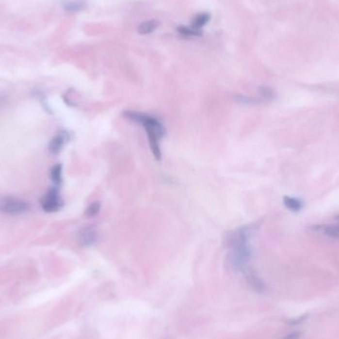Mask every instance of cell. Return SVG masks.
Returning <instances> with one entry per match:
<instances>
[{
  "mask_svg": "<svg viewBox=\"0 0 339 339\" xmlns=\"http://www.w3.org/2000/svg\"><path fill=\"white\" fill-rule=\"evenodd\" d=\"M258 93L264 100H268V101L273 100L276 97V94H275L274 90L269 86H260L258 88Z\"/></svg>",
  "mask_w": 339,
  "mask_h": 339,
  "instance_id": "cell-14",
  "label": "cell"
},
{
  "mask_svg": "<svg viewBox=\"0 0 339 339\" xmlns=\"http://www.w3.org/2000/svg\"><path fill=\"white\" fill-rule=\"evenodd\" d=\"M301 337V333L298 331H293L289 333L288 335H286L285 337H283L282 339H300Z\"/></svg>",
  "mask_w": 339,
  "mask_h": 339,
  "instance_id": "cell-18",
  "label": "cell"
},
{
  "mask_svg": "<svg viewBox=\"0 0 339 339\" xmlns=\"http://www.w3.org/2000/svg\"><path fill=\"white\" fill-rule=\"evenodd\" d=\"M210 20V16L209 13H200L194 19L193 27L194 29L199 30V28L205 26Z\"/></svg>",
  "mask_w": 339,
  "mask_h": 339,
  "instance_id": "cell-12",
  "label": "cell"
},
{
  "mask_svg": "<svg viewBox=\"0 0 339 339\" xmlns=\"http://www.w3.org/2000/svg\"><path fill=\"white\" fill-rule=\"evenodd\" d=\"M63 7L70 12H78L85 7V3L82 1H64Z\"/></svg>",
  "mask_w": 339,
  "mask_h": 339,
  "instance_id": "cell-13",
  "label": "cell"
},
{
  "mask_svg": "<svg viewBox=\"0 0 339 339\" xmlns=\"http://www.w3.org/2000/svg\"><path fill=\"white\" fill-rule=\"evenodd\" d=\"M159 21L157 20H148L141 23V25L138 28V32L142 35H146V34H150L153 31H155L158 27H159Z\"/></svg>",
  "mask_w": 339,
  "mask_h": 339,
  "instance_id": "cell-10",
  "label": "cell"
},
{
  "mask_svg": "<svg viewBox=\"0 0 339 339\" xmlns=\"http://www.w3.org/2000/svg\"><path fill=\"white\" fill-rule=\"evenodd\" d=\"M250 226H243L229 234L227 245L231 253L229 262L234 271H244L252 256V249L249 245L251 235Z\"/></svg>",
  "mask_w": 339,
  "mask_h": 339,
  "instance_id": "cell-1",
  "label": "cell"
},
{
  "mask_svg": "<svg viewBox=\"0 0 339 339\" xmlns=\"http://www.w3.org/2000/svg\"><path fill=\"white\" fill-rule=\"evenodd\" d=\"M69 140H70L69 132L61 131L60 133L55 135V136L52 138V140L50 141L49 151L54 155L59 154Z\"/></svg>",
  "mask_w": 339,
  "mask_h": 339,
  "instance_id": "cell-5",
  "label": "cell"
},
{
  "mask_svg": "<svg viewBox=\"0 0 339 339\" xmlns=\"http://www.w3.org/2000/svg\"><path fill=\"white\" fill-rule=\"evenodd\" d=\"M100 210V203L98 201H95L93 203H90L88 208L85 210V216L87 217H95L96 215L98 214Z\"/></svg>",
  "mask_w": 339,
  "mask_h": 339,
  "instance_id": "cell-15",
  "label": "cell"
},
{
  "mask_svg": "<svg viewBox=\"0 0 339 339\" xmlns=\"http://www.w3.org/2000/svg\"><path fill=\"white\" fill-rule=\"evenodd\" d=\"M244 274L246 277L247 282L250 284V286L258 292H263L266 290L265 284L264 282L260 279V277L255 273V271L250 269V268H246L244 271Z\"/></svg>",
  "mask_w": 339,
  "mask_h": 339,
  "instance_id": "cell-6",
  "label": "cell"
},
{
  "mask_svg": "<svg viewBox=\"0 0 339 339\" xmlns=\"http://www.w3.org/2000/svg\"><path fill=\"white\" fill-rule=\"evenodd\" d=\"M97 231L93 227H85L80 232V242L85 247L93 246L97 242Z\"/></svg>",
  "mask_w": 339,
  "mask_h": 339,
  "instance_id": "cell-7",
  "label": "cell"
},
{
  "mask_svg": "<svg viewBox=\"0 0 339 339\" xmlns=\"http://www.w3.org/2000/svg\"><path fill=\"white\" fill-rule=\"evenodd\" d=\"M41 207L46 212H56L59 211L64 207V201L61 198L59 187L54 186L46 194H45L41 200Z\"/></svg>",
  "mask_w": 339,
  "mask_h": 339,
  "instance_id": "cell-4",
  "label": "cell"
},
{
  "mask_svg": "<svg viewBox=\"0 0 339 339\" xmlns=\"http://www.w3.org/2000/svg\"><path fill=\"white\" fill-rule=\"evenodd\" d=\"M62 173H63V167L61 164H57L52 167L51 169V178L53 180V183L56 187H60L62 185Z\"/></svg>",
  "mask_w": 339,
  "mask_h": 339,
  "instance_id": "cell-11",
  "label": "cell"
},
{
  "mask_svg": "<svg viewBox=\"0 0 339 339\" xmlns=\"http://www.w3.org/2000/svg\"><path fill=\"white\" fill-rule=\"evenodd\" d=\"M283 202L284 206L291 211L293 212H298L303 209V202L301 199L297 198V197H292V196H284L283 198Z\"/></svg>",
  "mask_w": 339,
  "mask_h": 339,
  "instance_id": "cell-9",
  "label": "cell"
},
{
  "mask_svg": "<svg viewBox=\"0 0 339 339\" xmlns=\"http://www.w3.org/2000/svg\"><path fill=\"white\" fill-rule=\"evenodd\" d=\"M335 220H336V221H337V222H338V224H339V214H338V215H336V216H335Z\"/></svg>",
  "mask_w": 339,
  "mask_h": 339,
  "instance_id": "cell-19",
  "label": "cell"
},
{
  "mask_svg": "<svg viewBox=\"0 0 339 339\" xmlns=\"http://www.w3.org/2000/svg\"><path fill=\"white\" fill-rule=\"evenodd\" d=\"M178 33H180L184 36H200L201 32L197 29H194V27H185V26H179L178 28Z\"/></svg>",
  "mask_w": 339,
  "mask_h": 339,
  "instance_id": "cell-16",
  "label": "cell"
},
{
  "mask_svg": "<svg viewBox=\"0 0 339 339\" xmlns=\"http://www.w3.org/2000/svg\"><path fill=\"white\" fill-rule=\"evenodd\" d=\"M123 116L131 121L141 124L145 128L148 135L151 151L155 157V159L157 161H160L162 158L160 149V139L163 138L166 134V128L164 127L163 123L159 119H157L156 117H153L149 114H146V113L132 110L123 112Z\"/></svg>",
  "mask_w": 339,
  "mask_h": 339,
  "instance_id": "cell-2",
  "label": "cell"
},
{
  "mask_svg": "<svg viewBox=\"0 0 339 339\" xmlns=\"http://www.w3.org/2000/svg\"><path fill=\"white\" fill-rule=\"evenodd\" d=\"M307 314H305V315L299 316V318H297V319H295V320H291V321L288 322V323H289L290 325H296V324H300V323H302L303 322H305V321L307 320Z\"/></svg>",
  "mask_w": 339,
  "mask_h": 339,
  "instance_id": "cell-17",
  "label": "cell"
},
{
  "mask_svg": "<svg viewBox=\"0 0 339 339\" xmlns=\"http://www.w3.org/2000/svg\"><path fill=\"white\" fill-rule=\"evenodd\" d=\"M29 210V203L18 197L4 195L0 196V212L9 215H18Z\"/></svg>",
  "mask_w": 339,
  "mask_h": 339,
  "instance_id": "cell-3",
  "label": "cell"
},
{
  "mask_svg": "<svg viewBox=\"0 0 339 339\" xmlns=\"http://www.w3.org/2000/svg\"><path fill=\"white\" fill-rule=\"evenodd\" d=\"M315 230H322L323 233L329 238L339 239V224L336 225H319L314 226Z\"/></svg>",
  "mask_w": 339,
  "mask_h": 339,
  "instance_id": "cell-8",
  "label": "cell"
}]
</instances>
